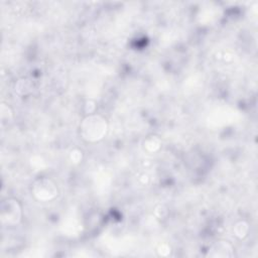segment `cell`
Listing matches in <instances>:
<instances>
[{"instance_id": "6da1fadb", "label": "cell", "mask_w": 258, "mask_h": 258, "mask_svg": "<svg viewBox=\"0 0 258 258\" xmlns=\"http://www.w3.org/2000/svg\"><path fill=\"white\" fill-rule=\"evenodd\" d=\"M107 120L100 115H88L81 124V134L86 141L96 142L103 139L107 133Z\"/></svg>"}, {"instance_id": "7a4b0ae2", "label": "cell", "mask_w": 258, "mask_h": 258, "mask_svg": "<svg viewBox=\"0 0 258 258\" xmlns=\"http://www.w3.org/2000/svg\"><path fill=\"white\" fill-rule=\"evenodd\" d=\"M22 216L21 206L17 200L7 199L1 205V222L7 226L17 225Z\"/></svg>"}, {"instance_id": "3957f363", "label": "cell", "mask_w": 258, "mask_h": 258, "mask_svg": "<svg viewBox=\"0 0 258 258\" xmlns=\"http://www.w3.org/2000/svg\"><path fill=\"white\" fill-rule=\"evenodd\" d=\"M32 191L39 201H50L57 195V187L50 179L39 178L33 183Z\"/></svg>"}]
</instances>
